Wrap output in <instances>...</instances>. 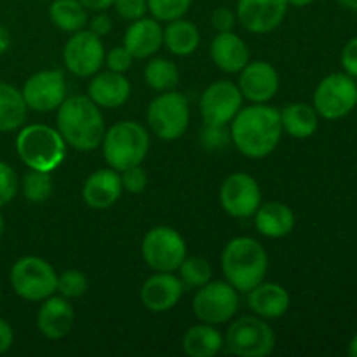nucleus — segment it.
<instances>
[{"instance_id":"obj_1","label":"nucleus","mask_w":357,"mask_h":357,"mask_svg":"<svg viewBox=\"0 0 357 357\" xmlns=\"http://www.w3.org/2000/svg\"><path fill=\"white\" fill-rule=\"evenodd\" d=\"M230 136L236 149L250 159L271 155L281 142V114L267 103L241 108L230 122Z\"/></svg>"},{"instance_id":"obj_2","label":"nucleus","mask_w":357,"mask_h":357,"mask_svg":"<svg viewBox=\"0 0 357 357\" xmlns=\"http://www.w3.org/2000/svg\"><path fill=\"white\" fill-rule=\"evenodd\" d=\"M56 124L66 145L80 152L98 149L107 132L103 114L89 96L66 98L58 108Z\"/></svg>"},{"instance_id":"obj_3","label":"nucleus","mask_w":357,"mask_h":357,"mask_svg":"<svg viewBox=\"0 0 357 357\" xmlns=\"http://www.w3.org/2000/svg\"><path fill=\"white\" fill-rule=\"evenodd\" d=\"M222 271L237 291H251L267 275V251L253 237H234L222 251Z\"/></svg>"},{"instance_id":"obj_4","label":"nucleus","mask_w":357,"mask_h":357,"mask_svg":"<svg viewBox=\"0 0 357 357\" xmlns=\"http://www.w3.org/2000/svg\"><path fill=\"white\" fill-rule=\"evenodd\" d=\"M20 159L30 169L52 173L66 157V143L58 129L45 124H30L16 138Z\"/></svg>"},{"instance_id":"obj_5","label":"nucleus","mask_w":357,"mask_h":357,"mask_svg":"<svg viewBox=\"0 0 357 357\" xmlns=\"http://www.w3.org/2000/svg\"><path fill=\"white\" fill-rule=\"evenodd\" d=\"M101 146L108 166L121 173L131 166H139L145 160L150 150V136L138 122L122 121L105 132Z\"/></svg>"},{"instance_id":"obj_6","label":"nucleus","mask_w":357,"mask_h":357,"mask_svg":"<svg viewBox=\"0 0 357 357\" xmlns=\"http://www.w3.org/2000/svg\"><path fill=\"white\" fill-rule=\"evenodd\" d=\"M54 267L40 257H23L10 268V286L26 302H42L56 293Z\"/></svg>"},{"instance_id":"obj_7","label":"nucleus","mask_w":357,"mask_h":357,"mask_svg":"<svg viewBox=\"0 0 357 357\" xmlns=\"http://www.w3.org/2000/svg\"><path fill=\"white\" fill-rule=\"evenodd\" d=\"M223 344L236 356L265 357L275 349V333L267 319L244 316L230 324Z\"/></svg>"},{"instance_id":"obj_8","label":"nucleus","mask_w":357,"mask_h":357,"mask_svg":"<svg viewBox=\"0 0 357 357\" xmlns=\"http://www.w3.org/2000/svg\"><path fill=\"white\" fill-rule=\"evenodd\" d=\"M146 122H149L153 135L159 136L160 139L173 142V139L181 138L187 132L188 124H190L188 100L183 94L166 91L149 105Z\"/></svg>"},{"instance_id":"obj_9","label":"nucleus","mask_w":357,"mask_h":357,"mask_svg":"<svg viewBox=\"0 0 357 357\" xmlns=\"http://www.w3.org/2000/svg\"><path fill=\"white\" fill-rule=\"evenodd\" d=\"M314 108L326 121H338L357 107V82L347 73H331L314 91Z\"/></svg>"},{"instance_id":"obj_10","label":"nucleus","mask_w":357,"mask_h":357,"mask_svg":"<svg viewBox=\"0 0 357 357\" xmlns=\"http://www.w3.org/2000/svg\"><path fill=\"white\" fill-rule=\"evenodd\" d=\"M142 257L155 272H176L187 258V244L180 232L171 227H153L145 234Z\"/></svg>"},{"instance_id":"obj_11","label":"nucleus","mask_w":357,"mask_h":357,"mask_svg":"<svg viewBox=\"0 0 357 357\" xmlns=\"http://www.w3.org/2000/svg\"><path fill=\"white\" fill-rule=\"evenodd\" d=\"M237 289L227 281H209L197 289L192 302V310L201 323L223 324L236 316L239 309Z\"/></svg>"},{"instance_id":"obj_12","label":"nucleus","mask_w":357,"mask_h":357,"mask_svg":"<svg viewBox=\"0 0 357 357\" xmlns=\"http://www.w3.org/2000/svg\"><path fill=\"white\" fill-rule=\"evenodd\" d=\"M63 61L73 75L82 79L93 77L105 63V47L101 37L89 30L75 31L63 49Z\"/></svg>"},{"instance_id":"obj_13","label":"nucleus","mask_w":357,"mask_h":357,"mask_svg":"<svg viewBox=\"0 0 357 357\" xmlns=\"http://www.w3.org/2000/svg\"><path fill=\"white\" fill-rule=\"evenodd\" d=\"M220 204L234 218H250L261 204L258 181L248 173H232L220 188Z\"/></svg>"},{"instance_id":"obj_14","label":"nucleus","mask_w":357,"mask_h":357,"mask_svg":"<svg viewBox=\"0 0 357 357\" xmlns=\"http://www.w3.org/2000/svg\"><path fill=\"white\" fill-rule=\"evenodd\" d=\"M24 103L28 108L40 114L58 110L59 105L66 100V80L61 70H42L33 73L24 82Z\"/></svg>"},{"instance_id":"obj_15","label":"nucleus","mask_w":357,"mask_h":357,"mask_svg":"<svg viewBox=\"0 0 357 357\" xmlns=\"http://www.w3.org/2000/svg\"><path fill=\"white\" fill-rule=\"evenodd\" d=\"M243 94L230 80H218L202 93L199 112L204 124H230L243 108Z\"/></svg>"},{"instance_id":"obj_16","label":"nucleus","mask_w":357,"mask_h":357,"mask_svg":"<svg viewBox=\"0 0 357 357\" xmlns=\"http://www.w3.org/2000/svg\"><path fill=\"white\" fill-rule=\"evenodd\" d=\"M286 0H239L237 20L251 33H268L284 21Z\"/></svg>"},{"instance_id":"obj_17","label":"nucleus","mask_w":357,"mask_h":357,"mask_svg":"<svg viewBox=\"0 0 357 357\" xmlns=\"http://www.w3.org/2000/svg\"><path fill=\"white\" fill-rule=\"evenodd\" d=\"M239 75V87L243 98L251 103H268L279 91V73L267 61L248 63Z\"/></svg>"},{"instance_id":"obj_18","label":"nucleus","mask_w":357,"mask_h":357,"mask_svg":"<svg viewBox=\"0 0 357 357\" xmlns=\"http://www.w3.org/2000/svg\"><path fill=\"white\" fill-rule=\"evenodd\" d=\"M183 291V282L173 272H155L143 282L139 298L152 312H166L180 302Z\"/></svg>"},{"instance_id":"obj_19","label":"nucleus","mask_w":357,"mask_h":357,"mask_svg":"<svg viewBox=\"0 0 357 357\" xmlns=\"http://www.w3.org/2000/svg\"><path fill=\"white\" fill-rule=\"evenodd\" d=\"M75 312L65 296H47L42 300L37 314V328L49 340H61L72 331Z\"/></svg>"},{"instance_id":"obj_20","label":"nucleus","mask_w":357,"mask_h":357,"mask_svg":"<svg viewBox=\"0 0 357 357\" xmlns=\"http://www.w3.org/2000/svg\"><path fill=\"white\" fill-rule=\"evenodd\" d=\"M122 181L119 171L107 167L98 169L86 180L82 197L93 209H108L121 199Z\"/></svg>"},{"instance_id":"obj_21","label":"nucleus","mask_w":357,"mask_h":357,"mask_svg":"<svg viewBox=\"0 0 357 357\" xmlns=\"http://www.w3.org/2000/svg\"><path fill=\"white\" fill-rule=\"evenodd\" d=\"M164 44V28L155 17H139L132 21L124 37V47L135 58L145 59L155 54Z\"/></svg>"},{"instance_id":"obj_22","label":"nucleus","mask_w":357,"mask_h":357,"mask_svg":"<svg viewBox=\"0 0 357 357\" xmlns=\"http://www.w3.org/2000/svg\"><path fill=\"white\" fill-rule=\"evenodd\" d=\"M248 303L255 316L261 319H279L291 305L288 289L275 282H264L248 291Z\"/></svg>"},{"instance_id":"obj_23","label":"nucleus","mask_w":357,"mask_h":357,"mask_svg":"<svg viewBox=\"0 0 357 357\" xmlns=\"http://www.w3.org/2000/svg\"><path fill=\"white\" fill-rule=\"evenodd\" d=\"M94 79L87 87V96L100 108H117L122 107L129 100L131 84L126 79L124 73L108 72L93 75Z\"/></svg>"},{"instance_id":"obj_24","label":"nucleus","mask_w":357,"mask_h":357,"mask_svg":"<svg viewBox=\"0 0 357 357\" xmlns=\"http://www.w3.org/2000/svg\"><path fill=\"white\" fill-rule=\"evenodd\" d=\"M209 51L213 63L225 73H239L250 63V49L246 42L234 31L216 35Z\"/></svg>"},{"instance_id":"obj_25","label":"nucleus","mask_w":357,"mask_h":357,"mask_svg":"<svg viewBox=\"0 0 357 357\" xmlns=\"http://www.w3.org/2000/svg\"><path fill=\"white\" fill-rule=\"evenodd\" d=\"M255 227L268 239H281L295 229V213L282 202H265L255 213Z\"/></svg>"},{"instance_id":"obj_26","label":"nucleus","mask_w":357,"mask_h":357,"mask_svg":"<svg viewBox=\"0 0 357 357\" xmlns=\"http://www.w3.org/2000/svg\"><path fill=\"white\" fill-rule=\"evenodd\" d=\"M279 114H281L282 131L293 138H310L319 128V115L316 108L307 103H291Z\"/></svg>"},{"instance_id":"obj_27","label":"nucleus","mask_w":357,"mask_h":357,"mask_svg":"<svg viewBox=\"0 0 357 357\" xmlns=\"http://www.w3.org/2000/svg\"><path fill=\"white\" fill-rule=\"evenodd\" d=\"M183 352L190 357H213L223 347V337L213 324L188 328L183 337Z\"/></svg>"},{"instance_id":"obj_28","label":"nucleus","mask_w":357,"mask_h":357,"mask_svg":"<svg viewBox=\"0 0 357 357\" xmlns=\"http://www.w3.org/2000/svg\"><path fill=\"white\" fill-rule=\"evenodd\" d=\"M199 42H201V33L197 26L183 17L169 21L164 28V44L173 54L190 56L199 47Z\"/></svg>"},{"instance_id":"obj_29","label":"nucleus","mask_w":357,"mask_h":357,"mask_svg":"<svg viewBox=\"0 0 357 357\" xmlns=\"http://www.w3.org/2000/svg\"><path fill=\"white\" fill-rule=\"evenodd\" d=\"M28 107L21 91L0 82V132L14 131L26 121Z\"/></svg>"},{"instance_id":"obj_30","label":"nucleus","mask_w":357,"mask_h":357,"mask_svg":"<svg viewBox=\"0 0 357 357\" xmlns=\"http://www.w3.org/2000/svg\"><path fill=\"white\" fill-rule=\"evenodd\" d=\"M49 17L63 31H79L87 24L86 7L79 0H54L49 7Z\"/></svg>"},{"instance_id":"obj_31","label":"nucleus","mask_w":357,"mask_h":357,"mask_svg":"<svg viewBox=\"0 0 357 357\" xmlns=\"http://www.w3.org/2000/svg\"><path fill=\"white\" fill-rule=\"evenodd\" d=\"M145 82L153 91H173L180 82V72L178 66L171 59L153 58L145 66Z\"/></svg>"},{"instance_id":"obj_32","label":"nucleus","mask_w":357,"mask_h":357,"mask_svg":"<svg viewBox=\"0 0 357 357\" xmlns=\"http://www.w3.org/2000/svg\"><path fill=\"white\" fill-rule=\"evenodd\" d=\"M178 272L185 289H199L201 286L208 284L213 275L211 265L201 257H187L181 261Z\"/></svg>"},{"instance_id":"obj_33","label":"nucleus","mask_w":357,"mask_h":357,"mask_svg":"<svg viewBox=\"0 0 357 357\" xmlns=\"http://www.w3.org/2000/svg\"><path fill=\"white\" fill-rule=\"evenodd\" d=\"M23 194L30 202H44L52 194V178L51 173L45 171L30 169L23 178Z\"/></svg>"},{"instance_id":"obj_34","label":"nucleus","mask_w":357,"mask_h":357,"mask_svg":"<svg viewBox=\"0 0 357 357\" xmlns=\"http://www.w3.org/2000/svg\"><path fill=\"white\" fill-rule=\"evenodd\" d=\"M87 288H89V281H87L86 274L80 271H75V268L61 272L58 275V281H56V291L68 300L84 296Z\"/></svg>"},{"instance_id":"obj_35","label":"nucleus","mask_w":357,"mask_h":357,"mask_svg":"<svg viewBox=\"0 0 357 357\" xmlns=\"http://www.w3.org/2000/svg\"><path fill=\"white\" fill-rule=\"evenodd\" d=\"M190 3L192 0H146L150 14L157 21H164V23L183 17L190 9Z\"/></svg>"},{"instance_id":"obj_36","label":"nucleus","mask_w":357,"mask_h":357,"mask_svg":"<svg viewBox=\"0 0 357 357\" xmlns=\"http://www.w3.org/2000/svg\"><path fill=\"white\" fill-rule=\"evenodd\" d=\"M232 143L229 124H204L201 129V145L209 152L225 150Z\"/></svg>"},{"instance_id":"obj_37","label":"nucleus","mask_w":357,"mask_h":357,"mask_svg":"<svg viewBox=\"0 0 357 357\" xmlns=\"http://www.w3.org/2000/svg\"><path fill=\"white\" fill-rule=\"evenodd\" d=\"M121 181L122 188L126 192H129V194H142L146 188V185H149V176H146V171L139 164V166H131L128 169L121 171Z\"/></svg>"},{"instance_id":"obj_38","label":"nucleus","mask_w":357,"mask_h":357,"mask_svg":"<svg viewBox=\"0 0 357 357\" xmlns=\"http://www.w3.org/2000/svg\"><path fill=\"white\" fill-rule=\"evenodd\" d=\"M17 194V176L9 164L0 160V208L9 204Z\"/></svg>"},{"instance_id":"obj_39","label":"nucleus","mask_w":357,"mask_h":357,"mask_svg":"<svg viewBox=\"0 0 357 357\" xmlns=\"http://www.w3.org/2000/svg\"><path fill=\"white\" fill-rule=\"evenodd\" d=\"M132 61H135V56L128 51V49L122 45V47H114L108 51V54H105V63L108 65V70L117 73H124L131 68Z\"/></svg>"},{"instance_id":"obj_40","label":"nucleus","mask_w":357,"mask_h":357,"mask_svg":"<svg viewBox=\"0 0 357 357\" xmlns=\"http://www.w3.org/2000/svg\"><path fill=\"white\" fill-rule=\"evenodd\" d=\"M114 7L119 16L128 21H136L139 17H145V14L149 13L146 0H115Z\"/></svg>"},{"instance_id":"obj_41","label":"nucleus","mask_w":357,"mask_h":357,"mask_svg":"<svg viewBox=\"0 0 357 357\" xmlns=\"http://www.w3.org/2000/svg\"><path fill=\"white\" fill-rule=\"evenodd\" d=\"M236 21L237 14H234V10L229 9V7H220V9H215V13L211 14V24L218 33H223V31H234Z\"/></svg>"},{"instance_id":"obj_42","label":"nucleus","mask_w":357,"mask_h":357,"mask_svg":"<svg viewBox=\"0 0 357 357\" xmlns=\"http://www.w3.org/2000/svg\"><path fill=\"white\" fill-rule=\"evenodd\" d=\"M342 66L347 75L357 79V37L351 38L342 49Z\"/></svg>"},{"instance_id":"obj_43","label":"nucleus","mask_w":357,"mask_h":357,"mask_svg":"<svg viewBox=\"0 0 357 357\" xmlns=\"http://www.w3.org/2000/svg\"><path fill=\"white\" fill-rule=\"evenodd\" d=\"M87 24H89V31H93L98 37H105L112 31V17L108 14H105L103 10H98V14H94L91 20H87Z\"/></svg>"},{"instance_id":"obj_44","label":"nucleus","mask_w":357,"mask_h":357,"mask_svg":"<svg viewBox=\"0 0 357 357\" xmlns=\"http://www.w3.org/2000/svg\"><path fill=\"white\" fill-rule=\"evenodd\" d=\"M14 342V331L10 328L9 323H6L3 319H0V354L7 352L10 349Z\"/></svg>"},{"instance_id":"obj_45","label":"nucleus","mask_w":357,"mask_h":357,"mask_svg":"<svg viewBox=\"0 0 357 357\" xmlns=\"http://www.w3.org/2000/svg\"><path fill=\"white\" fill-rule=\"evenodd\" d=\"M80 3H82L86 9H91V10H105L108 9L110 6H114L115 0H79Z\"/></svg>"},{"instance_id":"obj_46","label":"nucleus","mask_w":357,"mask_h":357,"mask_svg":"<svg viewBox=\"0 0 357 357\" xmlns=\"http://www.w3.org/2000/svg\"><path fill=\"white\" fill-rule=\"evenodd\" d=\"M10 45V33L7 31V28H3L2 24H0V54H3V52L9 49Z\"/></svg>"},{"instance_id":"obj_47","label":"nucleus","mask_w":357,"mask_h":357,"mask_svg":"<svg viewBox=\"0 0 357 357\" xmlns=\"http://www.w3.org/2000/svg\"><path fill=\"white\" fill-rule=\"evenodd\" d=\"M347 354L351 357H357V335H354V338H352L351 344H349Z\"/></svg>"},{"instance_id":"obj_48","label":"nucleus","mask_w":357,"mask_h":357,"mask_svg":"<svg viewBox=\"0 0 357 357\" xmlns=\"http://www.w3.org/2000/svg\"><path fill=\"white\" fill-rule=\"evenodd\" d=\"M288 6H295V7H307L314 2V0H286Z\"/></svg>"},{"instance_id":"obj_49","label":"nucleus","mask_w":357,"mask_h":357,"mask_svg":"<svg viewBox=\"0 0 357 357\" xmlns=\"http://www.w3.org/2000/svg\"><path fill=\"white\" fill-rule=\"evenodd\" d=\"M338 2H340L344 7H347V9L356 10L357 13V0H338Z\"/></svg>"},{"instance_id":"obj_50","label":"nucleus","mask_w":357,"mask_h":357,"mask_svg":"<svg viewBox=\"0 0 357 357\" xmlns=\"http://www.w3.org/2000/svg\"><path fill=\"white\" fill-rule=\"evenodd\" d=\"M3 229H6V223H3V218H2V215H0V237H2V234H3Z\"/></svg>"}]
</instances>
